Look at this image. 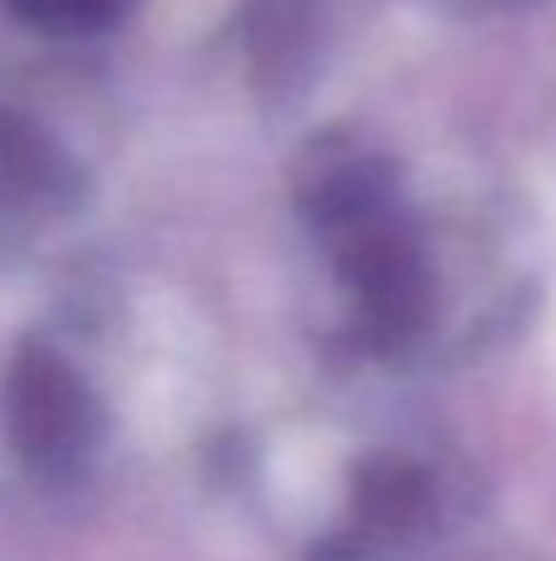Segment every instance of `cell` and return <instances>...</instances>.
I'll list each match as a JSON object with an SVG mask.
<instances>
[{
	"mask_svg": "<svg viewBox=\"0 0 556 561\" xmlns=\"http://www.w3.org/2000/svg\"><path fill=\"white\" fill-rule=\"evenodd\" d=\"M10 434L35 473H74L99 444V409L74 369L45 350H25L10 369Z\"/></svg>",
	"mask_w": 556,
	"mask_h": 561,
	"instance_id": "6da1fadb",
	"label": "cell"
},
{
	"mask_svg": "<svg viewBox=\"0 0 556 561\" xmlns=\"http://www.w3.org/2000/svg\"><path fill=\"white\" fill-rule=\"evenodd\" d=\"M79 168L15 114H0V197L35 213H65L79 203Z\"/></svg>",
	"mask_w": 556,
	"mask_h": 561,
	"instance_id": "7a4b0ae2",
	"label": "cell"
},
{
	"mask_svg": "<svg viewBox=\"0 0 556 561\" xmlns=\"http://www.w3.org/2000/svg\"><path fill=\"white\" fill-rule=\"evenodd\" d=\"M15 10L30 15L35 25L89 30V25H108L114 15H124L128 0H15Z\"/></svg>",
	"mask_w": 556,
	"mask_h": 561,
	"instance_id": "3957f363",
	"label": "cell"
}]
</instances>
